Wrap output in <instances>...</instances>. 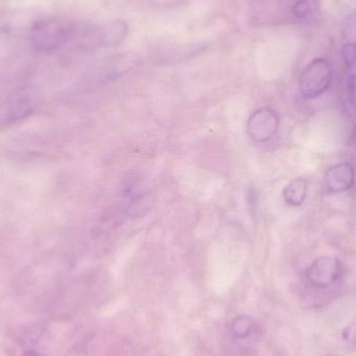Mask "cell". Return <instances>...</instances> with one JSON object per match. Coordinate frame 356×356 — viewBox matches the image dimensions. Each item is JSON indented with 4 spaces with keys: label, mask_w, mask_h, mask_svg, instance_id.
Masks as SVG:
<instances>
[{
    "label": "cell",
    "mask_w": 356,
    "mask_h": 356,
    "mask_svg": "<svg viewBox=\"0 0 356 356\" xmlns=\"http://www.w3.org/2000/svg\"><path fill=\"white\" fill-rule=\"evenodd\" d=\"M280 129V117L269 108H259L249 119V136L257 142L273 139Z\"/></svg>",
    "instance_id": "cell-4"
},
{
    "label": "cell",
    "mask_w": 356,
    "mask_h": 356,
    "mask_svg": "<svg viewBox=\"0 0 356 356\" xmlns=\"http://www.w3.org/2000/svg\"><path fill=\"white\" fill-rule=\"evenodd\" d=\"M343 264L330 255L318 257L305 271L309 284L317 289H327L336 284L343 275Z\"/></svg>",
    "instance_id": "cell-3"
},
{
    "label": "cell",
    "mask_w": 356,
    "mask_h": 356,
    "mask_svg": "<svg viewBox=\"0 0 356 356\" xmlns=\"http://www.w3.org/2000/svg\"><path fill=\"white\" fill-rule=\"evenodd\" d=\"M322 0H297L292 8L295 18L305 22H311L321 15Z\"/></svg>",
    "instance_id": "cell-7"
},
{
    "label": "cell",
    "mask_w": 356,
    "mask_h": 356,
    "mask_svg": "<svg viewBox=\"0 0 356 356\" xmlns=\"http://www.w3.org/2000/svg\"><path fill=\"white\" fill-rule=\"evenodd\" d=\"M326 356H341V355H326Z\"/></svg>",
    "instance_id": "cell-12"
},
{
    "label": "cell",
    "mask_w": 356,
    "mask_h": 356,
    "mask_svg": "<svg viewBox=\"0 0 356 356\" xmlns=\"http://www.w3.org/2000/svg\"><path fill=\"white\" fill-rule=\"evenodd\" d=\"M72 35L71 24L62 19L40 20L31 27V41L41 51H52L64 45Z\"/></svg>",
    "instance_id": "cell-1"
},
{
    "label": "cell",
    "mask_w": 356,
    "mask_h": 356,
    "mask_svg": "<svg viewBox=\"0 0 356 356\" xmlns=\"http://www.w3.org/2000/svg\"><path fill=\"white\" fill-rule=\"evenodd\" d=\"M332 83V67L326 58L312 60L299 79V90L305 99H315L327 92Z\"/></svg>",
    "instance_id": "cell-2"
},
{
    "label": "cell",
    "mask_w": 356,
    "mask_h": 356,
    "mask_svg": "<svg viewBox=\"0 0 356 356\" xmlns=\"http://www.w3.org/2000/svg\"><path fill=\"white\" fill-rule=\"evenodd\" d=\"M342 338L347 343L356 346V317L344 328L342 332Z\"/></svg>",
    "instance_id": "cell-10"
},
{
    "label": "cell",
    "mask_w": 356,
    "mask_h": 356,
    "mask_svg": "<svg viewBox=\"0 0 356 356\" xmlns=\"http://www.w3.org/2000/svg\"><path fill=\"white\" fill-rule=\"evenodd\" d=\"M254 321L247 316L236 318L232 323V334L238 339H246L254 332Z\"/></svg>",
    "instance_id": "cell-9"
},
{
    "label": "cell",
    "mask_w": 356,
    "mask_h": 356,
    "mask_svg": "<svg viewBox=\"0 0 356 356\" xmlns=\"http://www.w3.org/2000/svg\"><path fill=\"white\" fill-rule=\"evenodd\" d=\"M342 56L347 69V102L356 119V44H345L342 48Z\"/></svg>",
    "instance_id": "cell-6"
},
{
    "label": "cell",
    "mask_w": 356,
    "mask_h": 356,
    "mask_svg": "<svg viewBox=\"0 0 356 356\" xmlns=\"http://www.w3.org/2000/svg\"><path fill=\"white\" fill-rule=\"evenodd\" d=\"M307 195V181L305 178H295L286 184L284 190V198L292 207L303 204Z\"/></svg>",
    "instance_id": "cell-8"
},
{
    "label": "cell",
    "mask_w": 356,
    "mask_h": 356,
    "mask_svg": "<svg viewBox=\"0 0 356 356\" xmlns=\"http://www.w3.org/2000/svg\"><path fill=\"white\" fill-rule=\"evenodd\" d=\"M23 356H39L35 353H33V351H29V353H25Z\"/></svg>",
    "instance_id": "cell-11"
},
{
    "label": "cell",
    "mask_w": 356,
    "mask_h": 356,
    "mask_svg": "<svg viewBox=\"0 0 356 356\" xmlns=\"http://www.w3.org/2000/svg\"><path fill=\"white\" fill-rule=\"evenodd\" d=\"M356 171L350 163H339L332 165L324 175V184L328 192L343 193L355 186Z\"/></svg>",
    "instance_id": "cell-5"
},
{
    "label": "cell",
    "mask_w": 356,
    "mask_h": 356,
    "mask_svg": "<svg viewBox=\"0 0 356 356\" xmlns=\"http://www.w3.org/2000/svg\"><path fill=\"white\" fill-rule=\"evenodd\" d=\"M0 1H1V0H0Z\"/></svg>",
    "instance_id": "cell-13"
}]
</instances>
